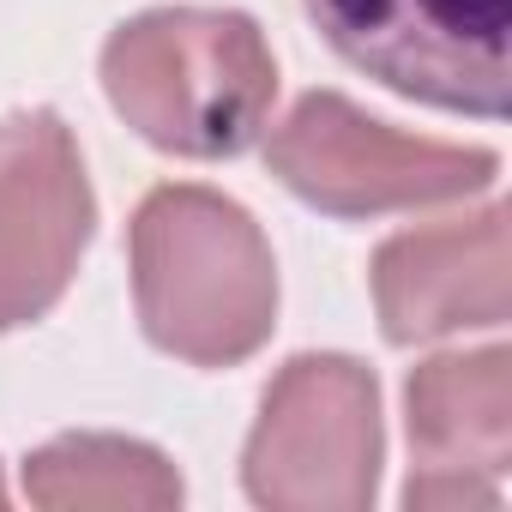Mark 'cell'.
<instances>
[{
    "label": "cell",
    "mask_w": 512,
    "mask_h": 512,
    "mask_svg": "<svg viewBox=\"0 0 512 512\" xmlns=\"http://www.w3.org/2000/svg\"><path fill=\"white\" fill-rule=\"evenodd\" d=\"M133 290L151 344L193 368L247 362L278 320V266L260 223L211 187H157L139 205Z\"/></svg>",
    "instance_id": "obj_1"
},
{
    "label": "cell",
    "mask_w": 512,
    "mask_h": 512,
    "mask_svg": "<svg viewBox=\"0 0 512 512\" xmlns=\"http://www.w3.org/2000/svg\"><path fill=\"white\" fill-rule=\"evenodd\" d=\"M103 91L139 139L211 163L260 139L278 97V61L247 13H145L109 37Z\"/></svg>",
    "instance_id": "obj_2"
},
{
    "label": "cell",
    "mask_w": 512,
    "mask_h": 512,
    "mask_svg": "<svg viewBox=\"0 0 512 512\" xmlns=\"http://www.w3.org/2000/svg\"><path fill=\"white\" fill-rule=\"evenodd\" d=\"M247 494L278 512H356L380 482V386L350 356H296L253 422Z\"/></svg>",
    "instance_id": "obj_3"
},
{
    "label": "cell",
    "mask_w": 512,
    "mask_h": 512,
    "mask_svg": "<svg viewBox=\"0 0 512 512\" xmlns=\"http://www.w3.org/2000/svg\"><path fill=\"white\" fill-rule=\"evenodd\" d=\"M320 37L386 91L452 109L506 115L512 0H302Z\"/></svg>",
    "instance_id": "obj_4"
},
{
    "label": "cell",
    "mask_w": 512,
    "mask_h": 512,
    "mask_svg": "<svg viewBox=\"0 0 512 512\" xmlns=\"http://www.w3.org/2000/svg\"><path fill=\"white\" fill-rule=\"evenodd\" d=\"M266 163L296 199H308L332 217L446 205V199L482 193L500 169L494 151L404 139L332 91H314L290 109V121L266 139Z\"/></svg>",
    "instance_id": "obj_5"
},
{
    "label": "cell",
    "mask_w": 512,
    "mask_h": 512,
    "mask_svg": "<svg viewBox=\"0 0 512 512\" xmlns=\"http://www.w3.org/2000/svg\"><path fill=\"white\" fill-rule=\"evenodd\" d=\"M91 223L97 199L61 115L0 121V332L43 320L67 296Z\"/></svg>",
    "instance_id": "obj_6"
},
{
    "label": "cell",
    "mask_w": 512,
    "mask_h": 512,
    "mask_svg": "<svg viewBox=\"0 0 512 512\" xmlns=\"http://www.w3.org/2000/svg\"><path fill=\"white\" fill-rule=\"evenodd\" d=\"M410 506H494L512 464V356H434L410 374Z\"/></svg>",
    "instance_id": "obj_7"
},
{
    "label": "cell",
    "mask_w": 512,
    "mask_h": 512,
    "mask_svg": "<svg viewBox=\"0 0 512 512\" xmlns=\"http://www.w3.org/2000/svg\"><path fill=\"white\" fill-rule=\"evenodd\" d=\"M374 302L392 344H428L506 320V211L392 235L374 253Z\"/></svg>",
    "instance_id": "obj_8"
},
{
    "label": "cell",
    "mask_w": 512,
    "mask_h": 512,
    "mask_svg": "<svg viewBox=\"0 0 512 512\" xmlns=\"http://www.w3.org/2000/svg\"><path fill=\"white\" fill-rule=\"evenodd\" d=\"M25 494L37 506L73 512V506H175L181 476L163 452L115 434H73L43 446L25 464Z\"/></svg>",
    "instance_id": "obj_9"
},
{
    "label": "cell",
    "mask_w": 512,
    "mask_h": 512,
    "mask_svg": "<svg viewBox=\"0 0 512 512\" xmlns=\"http://www.w3.org/2000/svg\"><path fill=\"white\" fill-rule=\"evenodd\" d=\"M0 500H7V482H0Z\"/></svg>",
    "instance_id": "obj_10"
}]
</instances>
